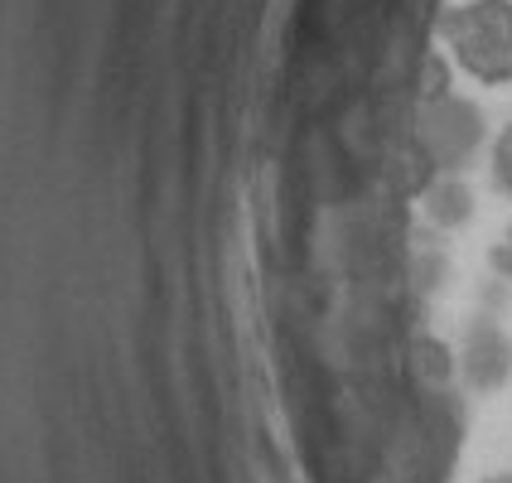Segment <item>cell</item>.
Segmentation results:
<instances>
[{
    "mask_svg": "<svg viewBox=\"0 0 512 483\" xmlns=\"http://www.w3.org/2000/svg\"><path fill=\"white\" fill-rule=\"evenodd\" d=\"M445 49L474 83H512V0H464L445 15Z\"/></svg>",
    "mask_w": 512,
    "mask_h": 483,
    "instance_id": "obj_1",
    "label": "cell"
},
{
    "mask_svg": "<svg viewBox=\"0 0 512 483\" xmlns=\"http://www.w3.org/2000/svg\"><path fill=\"white\" fill-rule=\"evenodd\" d=\"M484 136V112L455 92L440 102H426V112H421V150L440 174L469 170V160L484 150Z\"/></svg>",
    "mask_w": 512,
    "mask_h": 483,
    "instance_id": "obj_2",
    "label": "cell"
},
{
    "mask_svg": "<svg viewBox=\"0 0 512 483\" xmlns=\"http://www.w3.org/2000/svg\"><path fill=\"white\" fill-rule=\"evenodd\" d=\"M459 377H464V387L469 392H503L512 382V339L508 329L498 324V319H488L479 314L469 329H464V343H459Z\"/></svg>",
    "mask_w": 512,
    "mask_h": 483,
    "instance_id": "obj_3",
    "label": "cell"
},
{
    "mask_svg": "<svg viewBox=\"0 0 512 483\" xmlns=\"http://www.w3.org/2000/svg\"><path fill=\"white\" fill-rule=\"evenodd\" d=\"M426 218L440 232H455L474 218V189L459 179V174H440L426 189Z\"/></svg>",
    "mask_w": 512,
    "mask_h": 483,
    "instance_id": "obj_4",
    "label": "cell"
},
{
    "mask_svg": "<svg viewBox=\"0 0 512 483\" xmlns=\"http://www.w3.org/2000/svg\"><path fill=\"white\" fill-rule=\"evenodd\" d=\"M493 179L512 194V126H503V136L493 141Z\"/></svg>",
    "mask_w": 512,
    "mask_h": 483,
    "instance_id": "obj_5",
    "label": "cell"
},
{
    "mask_svg": "<svg viewBox=\"0 0 512 483\" xmlns=\"http://www.w3.org/2000/svg\"><path fill=\"white\" fill-rule=\"evenodd\" d=\"M493 271L503 276V281H512V247L503 242V247H493Z\"/></svg>",
    "mask_w": 512,
    "mask_h": 483,
    "instance_id": "obj_6",
    "label": "cell"
},
{
    "mask_svg": "<svg viewBox=\"0 0 512 483\" xmlns=\"http://www.w3.org/2000/svg\"><path fill=\"white\" fill-rule=\"evenodd\" d=\"M484 483H512V469H508V474H488Z\"/></svg>",
    "mask_w": 512,
    "mask_h": 483,
    "instance_id": "obj_7",
    "label": "cell"
},
{
    "mask_svg": "<svg viewBox=\"0 0 512 483\" xmlns=\"http://www.w3.org/2000/svg\"><path fill=\"white\" fill-rule=\"evenodd\" d=\"M508 247H512V223H508Z\"/></svg>",
    "mask_w": 512,
    "mask_h": 483,
    "instance_id": "obj_8",
    "label": "cell"
}]
</instances>
